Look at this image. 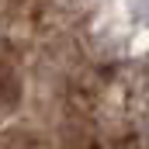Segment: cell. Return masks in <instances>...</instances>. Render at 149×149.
<instances>
[{"label":"cell","instance_id":"1","mask_svg":"<svg viewBox=\"0 0 149 149\" xmlns=\"http://www.w3.org/2000/svg\"><path fill=\"white\" fill-rule=\"evenodd\" d=\"M14 97H17V83H14V76L7 73V70H0V108L14 104Z\"/></svg>","mask_w":149,"mask_h":149}]
</instances>
